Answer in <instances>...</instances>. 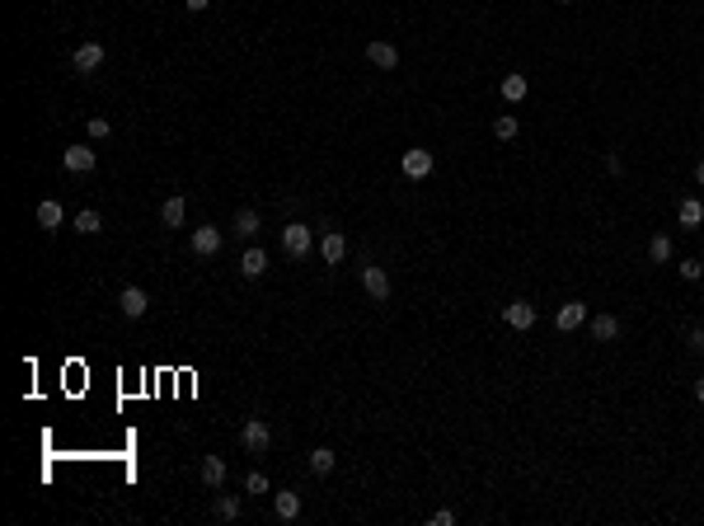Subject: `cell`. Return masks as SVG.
Listing matches in <instances>:
<instances>
[{
	"label": "cell",
	"mask_w": 704,
	"mask_h": 526,
	"mask_svg": "<svg viewBox=\"0 0 704 526\" xmlns=\"http://www.w3.org/2000/svg\"><path fill=\"white\" fill-rule=\"evenodd\" d=\"M503 320L512 329H531V325H536V305H531V301H507L503 305Z\"/></svg>",
	"instance_id": "10"
},
{
	"label": "cell",
	"mask_w": 704,
	"mask_h": 526,
	"mask_svg": "<svg viewBox=\"0 0 704 526\" xmlns=\"http://www.w3.org/2000/svg\"><path fill=\"white\" fill-rule=\"evenodd\" d=\"M695 183H700V188H704V160H700V165H695Z\"/></svg>",
	"instance_id": "33"
},
{
	"label": "cell",
	"mask_w": 704,
	"mask_h": 526,
	"mask_svg": "<svg viewBox=\"0 0 704 526\" xmlns=\"http://www.w3.org/2000/svg\"><path fill=\"white\" fill-rule=\"evenodd\" d=\"M526 90H531V80H526V76H507L503 80V99H512V103H521Z\"/></svg>",
	"instance_id": "23"
},
{
	"label": "cell",
	"mask_w": 704,
	"mask_h": 526,
	"mask_svg": "<svg viewBox=\"0 0 704 526\" xmlns=\"http://www.w3.org/2000/svg\"><path fill=\"white\" fill-rule=\"evenodd\" d=\"M671 254H676V245H671V236H653V240H648V258H653V263H667Z\"/></svg>",
	"instance_id": "22"
},
{
	"label": "cell",
	"mask_w": 704,
	"mask_h": 526,
	"mask_svg": "<svg viewBox=\"0 0 704 526\" xmlns=\"http://www.w3.org/2000/svg\"><path fill=\"white\" fill-rule=\"evenodd\" d=\"M334 460H338V456H334L329 447H315V451H310V470H315V475H329V470H334Z\"/></svg>",
	"instance_id": "24"
},
{
	"label": "cell",
	"mask_w": 704,
	"mask_h": 526,
	"mask_svg": "<svg viewBox=\"0 0 704 526\" xmlns=\"http://www.w3.org/2000/svg\"><path fill=\"white\" fill-rule=\"evenodd\" d=\"M216 517H221V522H235V517H240V498H235V493H221V498H216V507H212Z\"/></svg>",
	"instance_id": "25"
},
{
	"label": "cell",
	"mask_w": 704,
	"mask_h": 526,
	"mask_svg": "<svg viewBox=\"0 0 704 526\" xmlns=\"http://www.w3.org/2000/svg\"><path fill=\"white\" fill-rule=\"evenodd\" d=\"M71 61H76V71H99L103 66V47L99 43H80Z\"/></svg>",
	"instance_id": "12"
},
{
	"label": "cell",
	"mask_w": 704,
	"mask_h": 526,
	"mask_svg": "<svg viewBox=\"0 0 704 526\" xmlns=\"http://www.w3.org/2000/svg\"><path fill=\"white\" fill-rule=\"evenodd\" d=\"M676 216H681L685 231H700V226H704V202L700 198H685L681 207H676Z\"/></svg>",
	"instance_id": "14"
},
{
	"label": "cell",
	"mask_w": 704,
	"mask_h": 526,
	"mask_svg": "<svg viewBox=\"0 0 704 526\" xmlns=\"http://www.w3.org/2000/svg\"><path fill=\"white\" fill-rule=\"evenodd\" d=\"M94 151L90 146H66V156H61V169H66V174H90L94 169Z\"/></svg>",
	"instance_id": "6"
},
{
	"label": "cell",
	"mask_w": 704,
	"mask_h": 526,
	"mask_svg": "<svg viewBox=\"0 0 704 526\" xmlns=\"http://www.w3.org/2000/svg\"><path fill=\"white\" fill-rule=\"evenodd\" d=\"M554 325H559L563 334L582 329V325H587V305H582V301H563V305H559V315H554Z\"/></svg>",
	"instance_id": "8"
},
{
	"label": "cell",
	"mask_w": 704,
	"mask_h": 526,
	"mask_svg": "<svg viewBox=\"0 0 704 526\" xmlns=\"http://www.w3.org/2000/svg\"><path fill=\"white\" fill-rule=\"evenodd\" d=\"M183 5H188L193 14H202V10H212V0H183Z\"/></svg>",
	"instance_id": "32"
},
{
	"label": "cell",
	"mask_w": 704,
	"mask_h": 526,
	"mask_svg": "<svg viewBox=\"0 0 704 526\" xmlns=\"http://www.w3.org/2000/svg\"><path fill=\"white\" fill-rule=\"evenodd\" d=\"M592 338L596 343H615V338H620V320H615V315H596L592 320Z\"/></svg>",
	"instance_id": "19"
},
{
	"label": "cell",
	"mask_w": 704,
	"mask_h": 526,
	"mask_svg": "<svg viewBox=\"0 0 704 526\" xmlns=\"http://www.w3.org/2000/svg\"><path fill=\"white\" fill-rule=\"evenodd\" d=\"M90 136H94V141H108V136H113V123H108V118H90Z\"/></svg>",
	"instance_id": "28"
},
{
	"label": "cell",
	"mask_w": 704,
	"mask_h": 526,
	"mask_svg": "<svg viewBox=\"0 0 704 526\" xmlns=\"http://www.w3.org/2000/svg\"><path fill=\"white\" fill-rule=\"evenodd\" d=\"M272 512H277L282 522H296V517H301V493L296 489H277L272 493Z\"/></svg>",
	"instance_id": "9"
},
{
	"label": "cell",
	"mask_w": 704,
	"mask_h": 526,
	"mask_svg": "<svg viewBox=\"0 0 704 526\" xmlns=\"http://www.w3.org/2000/svg\"><path fill=\"white\" fill-rule=\"evenodd\" d=\"M221 245H225V236L216 226H198V231H193V254L212 258V254H221Z\"/></svg>",
	"instance_id": "5"
},
{
	"label": "cell",
	"mask_w": 704,
	"mask_h": 526,
	"mask_svg": "<svg viewBox=\"0 0 704 526\" xmlns=\"http://www.w3.org/2000/svg\"><path fill=\"white\" fill-rule=\"evenodd\" d=\"M695 400L704 404V376H700V381H695Z\"/></svg>",
	"instance_id": "34"
},
{
	"label": "cell",
	"mask_w": 704,
	"mask_h": 526,
	"mask_svg": "<svg viewBox=\"0 0 704 526\" xmlns=\"http://www.w3.org/2000/svg\"><path fill=\"white\" fill-rule=\"evenodd\" d=\"M80 231V236H99L103 231V221H99V212H94V207H85V212H76V221H71Z\"/></svg>",
	"instance_id": "21"
},
{
	"label": "cell",
	"mask_w": 704,
	"mask_h": 526,
	"mask_svg": "<svg viewBox=\"0 0 704 526\" xmlns=\"http://www.w3.org/2000/svg\"><path fill=\"white\" fill-rule=\"evenodd\" d=\"M245 489H249V493H254V498H258V493H268V489H272V484H268V475H258V470H249V475H245Z\"/></svg>",
	"instance_id": "27"
},
{
	"label": "cell",
	"mask_w": 704,
	"mask_h": 526,
	"mask_svg": "<svg viewBox=\"0 0 704 526\" xmlns=\"http://www.w3.org/2000/svg\"><path fill=\"white\" fill-rule=\"evenodd\" d=\"M343 254H347V240L338 236V231H329V236L320 240V258H325V263H343Z\"/></svg>",
	"instance_id": "15"
},
{
	"label": "cell",
	"mask_w": 704,
	"mask_h": 526,
	"mask_svg": "<svg viewBox=\"0 0 704 526\" xmlns=\"http://www.w3.org/2000/svg\"><path fill=\"white\" fill-rule=\"evenodd\" d=\"M258 226H263V221H258L254 207H240V212H235V236H240V240H254Z\"/></svg>",
	"instance_id": "18"
},
{
	"label": "cell",
	"mask_w": 704,
	"mask_h": 526,
	"mask_svg": "<svg viewBox=\"0 0 704 526\" xmlns=\"http://www.w3.org/2000/svg\"><path fill=\"white\" fill-rule=\"evenodd\" d=\"M240 273H245V278H263V273H268V254H263V249H245V254H240Z\"/></svg>",
	"instance_id": "13"
},
{
	"label": "cell",
	"mask_w": 704,
	"mask_h": 526,
	"mask_svg": "<svg viewBox=\"0 0 704 526\" xmlns=\"http://www.w3.org/2000/svg\"><path fill=\"white\" fill-rule=\"evenodd\" d=\"M240 442H245V451H254V456H258V451L272 447V428L263 423V418H249V423L240 428Z\"/></svg>",
	"instance_id": "2"
},
{
	"label": "cell",
	"mask_w": 704,
	"mask_h": 526,
	"mask_svg": "<svg viewBox=\"0 0 704 526\" xmlns=\"http://www.w3.org/2000/svg\"><path fill=\"white\" fill-rule=\"evenodd\" d=\"M493 136H498V141H512V136H516V118H512V113H503V118L493 123Z\"/></svg>",
	"instance_id": "26"
},
{
	"label": "cell",
	"mask_w": 704,
	"mask_h": 526,
	"mask_svg": "<svg viewBox=\"0 0 704 526\" xmlns=\"http://www.w3.org/2000/svg\"><path fill=\"white\" fill-rule=\"evenodd\" d=\"M681 278L685 282H700L704 278V263H700V258H685V263H681Z\"/></svg>",
	"instance_id": "29"
},
{
	"label": "cell",
	"mask_w": 704,
	"mask_h": 526,
	"mask_svg": "<svg viewBox=\"0 0 704 526\" xmlns=\"http://www.w3.org/2000/svg\"><path fill=\"white\" fill-rule=\"evenodd\" d=\"M362 287H367L371 301H390V273L380 268V263H367V268H362Z\"/></svg>",
	"instance_id": "3"
},
{
	"label": "cell",
	"mask_w": 704,
	"mask_h": 526,
	"mask_svg": "<svg viewBox=\"0 0 704 526\" xmlns=\"http://www.w3.org/2000/svg\"><path fill=\"white\" fill-rule=\"evenodd\" d=\"M451 522H456V512H451V507H437V512H432V526H451Z\"/></svg>",
	"instance_id": "30"
},
{
	"label": "cell",
	"mask_w": 704,
	"mask_h": 526,
	"mask_svg": "<svg viewBox=\"0 0 704 526\" xmlns=\"http://www.w3.org/2000/svg\"><path fill=\"white\" fill-rule=\"evenodd\" d=\"M685 343H690V353H704V329H690V334H685Z\"/></svg>",
	"instance_id": "31"
},
{
	"label": "cell",
	"mask_w": 704,
	"mask_h": 526,
	"mask_svg": "<svg viewBox=\"0 0 704 526\" xmlns=\"http://www.w3.org/2000/svg\"><path fill=\"white\" fill-rule=\"evenodd\" d=\"M118 310H123L127 320H141V315L151 310V296H146L141 287H123L118 291Z\"/></svg>",
	"instance_id": "4"
},
{
	"label": "cell",
	"mask_w": 704,
	"mask_h": 526,
	"mask_svg": "<svg viewBox=\"0 0 704 526\" xmlns=\"http://www.w3.org/2000/svg\"><path fill=\"white\" fill-rule=\"evenodd\" d=\"M367 61L380 71H394L399 66V52H394V43H385V38H376V43H367Z\"/></svg>",
	"instance_id": "7"
},
{
	"label": "cell",
	"mask_w": 704,
	"mask_h": 526,
	"mask_svg": "<svg viewBox=\"0 0 704 526\" xmlns=\"http://www.w3.org/2000/svg\"><path fill=\"white\" fill-rule=\"evenodd\" d=\"M183 216H188V202H183V198H165V202H160V221H165V226L179 231Z\"/></svg>",
	"instance_id": "17"
},
{
	"label": "cell",
	"mask_w": 704,
	"mask_h": 526,
	"mask_svg": "<svg viewBox=\"0 0 704 526\" xmlns=\"http://www.w3.org/2000/svg\"><path fill=\"white\" fill-rule=\"evenodd\" d=\"M310 245H315V236H310V226H301V221H291V226H282V249H287L291 258H301V254H310Z\"/></svg>",
	"instance_id": "1"
},
{
	"label": "cell",
	"mask_w": 704,
	"mask_h": 526,
	"mask_svg": "<svg viewBox=\"0 0 704 526\" xmlns=\"http://www.w3.org/2000/svg\"><path fill=\"white\" fill-rule=\"evenodd\" d=\"M61 221H66V212H61V202H38V226L43 231H61Z\"/></svg>",
	"instance_id": "16"
},
{
	"label": "cell",
	"mask_w": 704,
	"mask_h": 526,
	"mask_svg": "<svg viewBox=\"0 0 704 526\" xmlns=\"http://www.w3.org/2000/svg\"><path fill=\"white\" fill-rule=\"evenodd\" d=\"M202 484H207V489H221V484H225V460L221 456H207V460H202Z\"/></svg>",
	"instance_id": "20"
},
{
	"label": "cell",
	"mask_w": 704,
	"mask_h": 526,
	"mask_svg": "<svg viewBox=\"0 0 704 526\" xmlns=\"http://www.w3.org/2000/svg\"><path fill=\"white\" fill-rule=\"evenodd\" d=\"M404 174L409 179H427L432 174V151H404Z\"/></svg>",
	"instance_id": "11"
}]
</instances>
